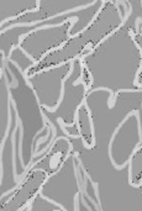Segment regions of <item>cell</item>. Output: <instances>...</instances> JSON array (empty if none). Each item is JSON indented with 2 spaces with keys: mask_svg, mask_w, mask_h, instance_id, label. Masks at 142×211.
<instances>
[{
  "mask_svg": "<svg viewBox=\"0 0 142 211\" xmlns=\"http://www.w3.org/2000/svg\"><path fill=\"white\" fill-rule=\"evenodd\" d=\"M17 130H19V115H17V111H16V125H15L12 135H11V142H12V172H14V179H15L16 184H17V180H19V174H17V170H16V142H15Z\"/></svg>",
  "mask_w": 142,
  "mask_h": 211,
  "instance_id": "6da1fadb",
  "label": "cell"
}]
</instances>
